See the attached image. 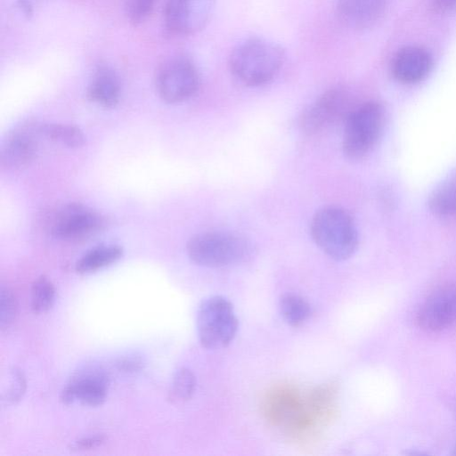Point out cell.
<instances>
[{
    "instance_id": "cell-18",
    "label": "cell",
    "mask_w": 456,
    "mask_h": 456,
    "mask_svg": "<svg viewBox=\"0 0 456 456\" xmlns=\"http://www.w3.org/2000/svg\"><path fill=\"white\" fill-rule=\"evenodd\" d=\"M428 207L437 216L456 215V178L443 183L433 192L428 200Z\"/></svg>"
},
{
    "instance_id": "cell-5",
    "label": "cell",
    "mask_w": 456,
    "mask_h": 456,
    "mask_svg": "<svg viewBox=\"0 0 456 456\" xmlns=\"http://www.w3.org/2000/svg\"><path fill=\"white\" fill-rule=\"evenodd\" d=\"M238 330V319L232 304L223 296H213L199 306L197 332L201 346L207 349L227 346Z\"/></svg>"
},
{
    "instance_id": "cell-8",
    "label": "cell",
    "mask_w": 456,
    "mask_h": 456,
    "mask_svg": "<svg viewBox=\"0 0 456 456\" xmlns=\"http://www.w3.org/2000/svg\"><path fill=\"white\" fill-rule=\"evenodd\" d=\"M50 232L55 238L78 240L99 232L105 226L104 218L82 205L69 204L50 217Z\"/></svg>"
},
{
    "instance_id": "cell-28",
    "label": "cell",
    "mask_w": 456,
    "mask_h": 456,
    "mask_svg": "<svg viewBox=\"0 0 456 456\" xmlns=\"http://www.w3.org/2000/svg\"><path fill=\"white\" fill-rule=\"evenodd\" d=\"M453 451H454V452H453V454H455V455H456V446H455V448L453 449Z\"/></svg>"
},
{
    "instance_id": "cell-24",
    "label": "cell",
    "mask_w": 456,
    "mask_h": 456,
    "mask_svg": "<svg viewBox=\"0 0 456 456\" xmlns=\"http://www.w3.org/2000/svg\"><path fill=\"white\" fill-rule=\"evenodd\" d=\"M157 0H125L129 21L134 25L143 22L152 12Z\"/></svg>"
},
{
    "instance_id": "cell-26",
    "label": "cell",
    "mask_w": 456,
    "mask_h": 456,
    "mask_svg": "<svg viewBox=\"0 0 456 456\" xmlns=\"http://www.w3.org/2000/svg\"><path fill=\"white\" fill-rule=\"evenodd\" d=\"M106 440L102 435H94L87 437L80 438L74 442L72 448L76 450H90L102 445Z\"/></svg>"
},
{
    "instance_id": "cell-4",
    "label": "cell",
    "mask_w": 456,
    "mask_h": 456,
    "mask_svg": "<svg viewBox=\"0 0 456 456\" xmlns=\"http://www.w3.org/2000/svg\"><path fill=\"white\" fill-rule=\"evenodd\" d=\"M386 112L378 102L354 107L345 120L342 148L351 159L365 157L377 144L384 130Z\"/></svg>"
},
{
    "instance_id": "cell-3",
    "label": "cell",
    "mask_w": 456,
    "mask_h": 456,
    "mask_svg": "<svg viewBox=\"0 0 456 456\" xmlns=\"http://www.w3.org/2000/svg\"><path fill=\"white\" fill-rule=\"evenodd\" d=\"M186 251L196 265L216 268L245 261L251 255V246L240 235L216 231L192 236L187 242Z\"/></svg>"
},
{
    "instance_id": "cell-23",
    "label": "cell",
    "mask_w": 456,
    "mask_h": 456,
    "mask_svg": "<svg viewBox=\"0 0 456 456\" xmlns=\"http://www.w3.org/2000/svg\"><path fill=\"white\" fill-rule=\"evenodd\" d=\"M17 312V303L12 291L6 287L0 289V328L8 329L13 322Z\"/></svg>"
},
{
    "instance_id": "cell-1",
    "label": "cell",
    "mask_w": 456,
    "mask_h": 456,
    "mask_svg": "<svg viewBox=\"0 0 456 456\" xmlns=\"http://www.w3.org/2000/svg\"><path fill=\"white\" fill-rule=\"evenodd\" d=\"M285 61L283 48L264 38L247 39L232 51L229 69L241 84L260 86L271 82L280 72Z\"/></svg>"
},
{
    "instance_id": "cell-6",
    "label": "cell",
    "mask_w": 456,
    "mask_h": 456,
    "mask_svg": "<svg viewBox=\"0 0 456 456\" xmlns=\"http://www.w3.org/2000/svg\"><path fill=\"white\" fill-rule=\"evenodd\" d=\"M159 97L167 103H179L193 96L200 86V74L188 58L178 56L165 61L155 78Z\"/></svg>"
},
{
    "instance_id": "cell-16",
    "label": "cell",
    "mask_w": 456,
    "mask_h": 456,
    "mask_svg": "<svg viewBox=\"0 0 456 456\" xmlns=\"http://www.w3.org/2000/svg\"><path fill=\"white\" fill-rule=\"evenodd\" d=\"M123 248L118 245H103L85 253L76 264V271L88 274L107 267L121 258Z\"/></svg>"
},
{
    "instance_id": "cell-14",
    "label": "cell",
    "mask_w": 456,
    "mask_h": 456,
    "mask_svg": "<svg viewBox=\"0 0 456 456\" xmlns=\"http://www.w3.org/2000/svg\"><path fill=\"white\" fill-rule=\"evenodd\" d=\"M432 68V60L428 52L415 46L400 51L392 63L393 76L401 83L415 84L423 80Z\"/></svg>"
},
{
    "instance_id": "cell-27",
    "label": "cell",
    "mask_w": 456,
    "mask_h": 456,
    "mask_svg": "<svg viewBox=\"0 0 456 456\" xmlns=\"http://www.w3.org/2000/svg\"><path fill=\"white\" fill-rule=\"evenodd\" d=\"M436 9L440 11H448L456 6V0H434Z\"/></svg>"
},
{
    "instance_id": "cell-15",
    "label": "cell",
    "mask_w": 456,
    "mask_h": 456,
    "mask_svg": "<svg viewBox=\"0 0 456 456\" xmlns=\"http://www.w3.org/2000/svg\"><path fill=\"white\" fill-rule=\"evenodd\" d=\"M121 86L117 73L108 66L98 67L88 85V99L101 106H115L120 98Z\"/></svg>"
},
{
    "instance_id": "cell-19",
    "label": "cell",
    "mask_w": 456,
    "mask_h": 456,
    "mask_svg": "<svg viewBox=\"0 0 456 456\" xmlns=\"http://www.w3.org/2000/svg\"><path fill=\"white\" fill-rule=\"evenodd\" d=\"M41 134L70 148L80 147L85 135L79 127L69 124H41Z\"/></svg>"
},
{
    "instance_id": "cell-20",
    "label": "cell",
    "mask_w": 456,
    "mask_h": 456,
    "mask_svg": "<svg viewBox=\"0 0 456 456\" xmlns=\"http://www.w3.org/2000/svg\"><path fill=\"white\" fill-rule=\"evenodd\" d=\"M196 388V378L188 368L178 369L172 379L168 400L173 403H183L190 400Z\"/></svg>"
},
{
    "instance_id": "cell-12",
    "label": "cell",
    "mask_w": 456,
    "mask_h": 456,
    "mask_svg": "<svg viewBox=\"0 0 456 456\" xmlns=\"http://www.w3.org/2000/svg\"><path fill=\"white\" fill-rule=\"evenodd\" d=\"M40 125L25 124L10 132L1 148V163L6 167H22L28 165L37 151V135Z\"/></svg>"
},
{
    "instance_id": "cell-7",
    "label": "cell",
    "mask_w": 456,
    "mask_h": 456,
    "mask_svg": "<svg viewBox=\"0 0 456 456\" xmlns=\"http://www.w3.org/2000/svg\"><path fill=\"white\" fill-rule=\"evenodd\" d=\"M352 109L348 93L340 87L332 88L302 113L299 126L305 133L317 134L345 121Z\"/></svg>"
},
{
    "instance_id": "cell-11",
    "label": "cell",
    "mask_w": 456,
    "mask_h": 456,
    "mask_svg": "<svg viewBox=\"0 0 456 456\" xmlns=\"http://www.w3.org/2000/svg\"><path fill=\"white\" fill-rule=\"evenodd\" d=\"M418 322L429 331L456 324V283L444 285L428 296L418 313Z\"/></svg>"
},
{
    "instance_id": "cell-17",
    "label": "cell",
    "mask_w": 456,
    "mask_h": 456,
    "mask_svg": "<svg viewBox=\"0 0 456 456\" xmlns=\"http://www.w3.org/2000/svg\"><path fill=\"white\" fill-rule=\"evenodd\" d=\"M279 308L285 322L293 327L304 324L312 314L311 305L306 299L294 293H287L281 296Z\"/></svg>"
},
{
    "instance_id": "cell-25",
    "label": "cell",
    "mask_w": 456,
    "mask_h": 456,
    "mask_svg": "<svg viewBox=\"0 0 456 456\" xmlns=\"http://www.w3.org/2000/svg\"><path fill=\"white\" fill-rule=\"evenodd\" d=\"M144 358L136 352L126 353L115 361V367L124 373H135L143 369Z\"/></svg>"
},
{
    "instance_id": "cell-2",
    "label": "cell",
    "mask_w": 456,
    "mask_h": 456,
    "mask_svg": "<svg viewBox=\"0 0 456 456\" xmlns=\"http://www.w3.org/2000/svg\"><path fill=\"white\" fill-rule=\"evenodd\" d=\"M315 244L330 258L351 257L358 247V232L351 215L338 206H326L314 215L310 224Z\"/></svg>"
},
{
    "instance_id": "cell-9",
    "label": "cell",
    "mask_w": 456,
    "mask_h": 456,
    "mask_svg": "<svg viewBox=\"0 0 456 456\" xmlns=\"http://www.w3.org/2000/svg\"><path fill=\"white\" fill-rule=\"evenodd\" d=\"M109 384V376L102 368L88 365L74 373L62 389L60 400L67 405L78 401L86 406H100L106 399Z\"/></svg>"
},
{
    "instance_id": "cell-22",
    "label": "cell",
    "mask_w": 456,
    "mask_h": 456,
    "mask_svg": "<svg viewBox=\"0 0 456 456\" xmlns=\"http://www.w3.org/2000/svg\"><path fill=\"white\" fill-rule=\"evenodd\" d=\"M7 387L2 393L3 401L9 404L18 403L26 390V379L22 371L12 368L8 374Z\"/></svg>"
},
{
    "instance_id": "cell-13",
    "label": "cell",
    "mask_w": 456,
    "mask_h": 456,
    "mask_svg": "<svg viewBox=\"0 0 456 456\" xmlns=\"http://www.w3.org/2000/svg\"><path fill=\"white\" fill-rule=\"evenodd\" d=\"M387 0H337L336 12L342 24L352 29H365L383 16Z\"/></svg>"
},
{
    "instance_id": "cell-21",
    "label": "cell",
    "mask_w": 456,
    "mask_h": 456,
    "mask_svg": "<svg viewBox=\"0 0 456 456\" xmlns=\"http://www.w3.org/2000/svg\"><path fill=\"white\" fill-rule=\"evenodd\" d=\"M55 300V288L45 275L37 278L31 286V308L35 314L49 311Z\"/></svg>"
},
{
    "instance_id": "cell-10",
    "label": "cell",
    "mask_w": 456,
    "mask_h": 456,
    "mask_svg": "<svg viewBox=\"0 0 456 456\" xmlns=\"http://www.w3.org/2000/svg\"><path fill=\"white\" fill-rule=\"evenodd\" d=\"M216 0H167L164 20L169 31L191 35L203 29L211 19Z\"/></svg>"
}]
</instances>
